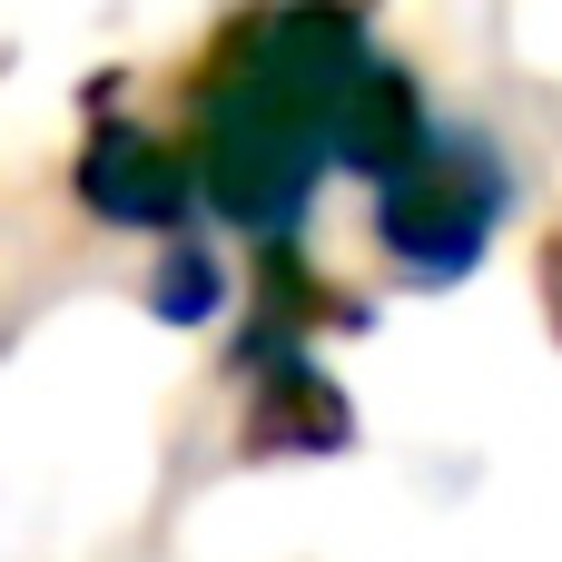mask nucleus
Masks as SVG:
<instances>
[{"label": "nucleus", "mask_w": 562, "mask_h": 562, "mask_svg": "<svg viewBox=\"0 0 562 562\" xmlns=\"http://www.w3.org/2000/svg\"><path fill=\"white\" fill-rule=\"evenodd\" d=\"M188 198H198L188 158H178L168 138H148V128H128V119H109V128L79 148V207L109 217V227H178Z\"/></svg>", "instance_id": "obj_4"}, {"label": "nucleus", "mask_w": 562, "mask_h": 562, "mask_svg": "<svg viewBox=\"0 0 562 562\" xmlns=\"http://www.w3.org/2000/svg\"><path fill=\"white\" fill-rule=\"evenodd\" d=\"M257 375V425H247V454H346L356 445V405L346 385L316 366V346H257L237 356Z\"/></svg>", "instance_id": "obj_3"}, {"label": "nucleus", "mask_w": 562, "mask_h": 562, "mask_svg": "<svg viewBox=\"0 0 562 562\" xmlns=\"http://www.w3.org/2000/svg\"><path fill=\"white\" fill-rule=\"evenodd\" d=\"M366 40L346 10L306 0V10H257L198 79L188 99V178L198 198L247 227V237H296L316 168H326V128H336V89L356 79Z\"/></svg>", "instance_id": "obj_1"}, {"label": "nucleus", "mask_w": 562, "mask_h": 562, "mask_svg": "<svg viewBox=\"0 0 562 562\" xmlns=\"http://www.w3.org/2000/svg\"><path fill=\"white\" fill-rule=\"evenodd\" d=\"M425 148V99L405 89V69L385 59H356V79L336 89V128H326V158H346L356 178H385Z\"/></svg>", "instance_id": "obj_5"}, {"label": "nucleus", "mask_w": 562, "mask_h": 562, "mask_svg": "<svg viewBox=\"0 0 562 562\" xmlns=\"http://www.w3.org/2000/svg\"><path fill=\"white\" fill-rule=\"evenodd\" d=\"M543 306H553V336H562V237L543 247Z\"/></svg>", "instance_id": "obj_7"}, {"label": "nucleus", "mask_w": 562, "mask_h": 562, "mask_svg": "<svg viewBox=\"0 0 562 562\" xmlns=\"http://www.w3.org/2000/svg\"><path fill=\"white\" fill-rule=\"evenodd\" d=\"M148 306H158L168 326H198V316L217 306V257H207L198 237H188V247H168V267L148 277Z\"/></svg>", "instance_id": "obj_6"}, {"label": "nucleus", "mask_w": 562, "mask_h": 562, "mask_svg": "<svg viewBox=\"0 0 562 562\" xmlns=\"http://www.w3.org/2000/svg\"><path fill=\"white\" fill-rule=\"evenodd\" d=\"M504 207H514V178H504V158L484 138H435L425 128V148L375 178V237H385V257L405 277H435V286L484 257V237H494Z\"/></svg>", "instance_id": "obj_2"}]
</instances>
